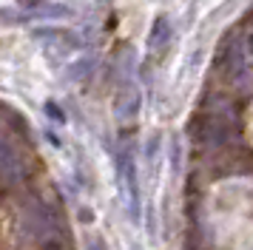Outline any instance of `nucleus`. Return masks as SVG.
Listing matches in <instances>:
<instances>
[{
	"label": "nucleus",
	"mask_w": 253,
	"mask_h": 250,
	"mask_svg": "<svg viewBox=\"0 0 253 250\" xmlns=\"http://www.w3.org/2000/svg\"><path fill=\"white\" fill-rule=\"evenodd\" d=\"M168 43H171V23L165 20V17H160L148 34V51L151 54H165Z\"/></svg>",
	"instance_id": "nucleus-1"
},
{
	"label": "nucleus",
	"mask_w": 253,
	"mask_h": 250,
	"mask_svg": "<svg viewBox=\"0 0 253 250\" xmlns=\"http://www.w3.org/2000/svg\"><path fill=\"white\" fill-rule=\"evenodd\" d=\"M35 37L40 40H54V43H63V48H77L80 40L74 37V34L63 32V29H35Z\"/></svg>",
	"instance_id": "nucleus-2"
},
{
	"label": "nucleus",
	"mask_w": 253,
	"mask_h": 250,
	"mask_svg": "<svg viewBox=\"0 0 253 250\" xmlns=\"http://www.w3.org/2000/svg\"><path fill=\"white\" fill-rule=\"evenodd\" d=\"M35 14L37 17H71V9H66V6H43Z\"/></svg>",
	"instance_id": "nucleus-3"
}]
</instances>
